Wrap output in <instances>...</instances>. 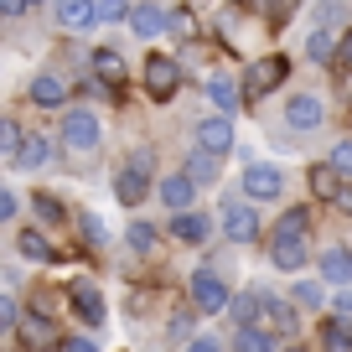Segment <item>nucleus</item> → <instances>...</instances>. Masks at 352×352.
I'll list each match as a JSON object with an SVG mask.
<instances>
[{"instance_id": "obj_41", "label": "nucleus", "mask_w": 352, "mask_h": 352, "mask_svg": "<svg viewBox=\"0 0 352 352\" xmlns=\"http://www.w3.org/2000/svg\"><path fill=\"white\" fill-rule=\"evenodd\" d=\"M63 352H99V342H94V337H67Z\"/></svg>"}, {"instance_id": "obj_39", "label": "nucleus", "mask_w": 352, "mask_h": 352, "mask_svg": "<svg viewBox=\"0 0 352 352\" xmlns=\"http://www.w3.org/2000/svg\"><path fill=\"white\" fill-rule=\"evenodd\" d=\"M124 11H135V6H124V0H99V21H124Z\"/></svg>"}, {"instance_id": "obj_42", "label": "nucleus", "mask_w": 352, "mask_h": 352, "mask_svg": "<svg viewBox=\"0 0 352 352\" xmlns=\"http://www.w3.org/2000/svg\"><path fill=\"white\" fill-rule=\"evenodd\" d=\"M337 63H342V67H352V32H342V42H337Z\"/></svg>"}, {"instance_id": "obj_3", "label": "nucleus", "mask_w": 352, "mask_h": 352, "mask_svg": "<svg viewBox=\"0 0 352 352\" xmlns=\"http://www.w3.org/2000/svg\"><path fill=\"white\" fill-rule=\"evenodd\" d=\"M254 327H264L275 342H285V337H296V306H285L280 296H270V290H259V321Z\"/></svg>"}, {"instance_id": "obj_20", "label": "nucleus", "mask_w": 352, "mask_h": 352, "mask_svg": "<svg viewBox=\"0 0 352 352\" xmlns=\"http://www.w3.org/2000/svg\"><path fill=\"white\" fill-rule=\"evenodd\" d=\"M321 352H352V327L342 316L321 321Z\"/></svg>"}, {"instance_id": "obj_12", "label": "nucleus", "mask_w": 352, "mask_h": 352, "mask_svg": "<svg viewBox=\"0 0 352 352\" xmlns=\"http://www.w3.org/2000/svg\"><path fill=\"white\" fill-rule=\"evenodd\" d=\"M67 296H73V311L88 321V327H104V296H99L94 285H83V280H78V285L67 290Z\"/></svg>"}, {"instance_id": "obj_43", "label": "nucleus", "mask_w": 352, "mask_h": 352, "mask_svg": "<svg viewBox=\"0 0 352 352\" xmlns=\"http://www.w3.org/2000/svg\"><path fill=\"white\" fill-rule=\"evenodd\" d=\"M331 306H337L342 316H352V285H342V296H331Z\"/></svg>"}, {"instance_id": "obj_11", "label": "nucleus", "mask_w": 352, "mask_h": 352, "mask_svg": "<svg viewBox=\"0 0 352 352\" xmlns=\"http://www.w3.org/2000/svg\"><path fill=\"white\" fill-rule=\"evenodd\" d=\"M99 21V0H57V26L67 32H88Z\"/></svg>"}, {"instance_id": "obj_24", "label": "nucleus", "mask_w": 352, "mask_h": 352, "mask_svg": "<svg viewBox=\"0 0 352 352\" xmlns=\"http://www.w3.org/2000/svg\"><path fill=\"white\" fill-rule=\"evenodd\" d=\"M233 352H275V337L264 327H239L233 331Z\"/></svg>"}, {"instance_id": "obj_34", "label": "nucleus", "mask_w": 352, "mask_h": 352, "mask_svg": "<svg viewBox=\"0 0 352 352\" xmlns=\"http://www.w3.org/2000/svg\"><path fill=\"white\" fill-rule=\"evenodd\" d=\"M166 331H171L166 342H171V347H182V342L192 337V311H176V316H171V327H166Z\"/></svg>"}, {"instance_id": "obj_29", "label": "nucleus", "mask_w": 352, "mask_h": 352, "mask_svg": "<svg viewBox=\"0 0 352 352\" xmlns=\"http://www.w3.org/2000/svg\"><path fill=\"white\" fill-rule=\"evenodd\" d=\"M233 321H239V327H254V321H259V290H249V296H233Z\"/></svg>"}, {"instance_id": "obj_35", "label": "nucleus", "mask_w": 352, "mask_h": 352, "mask_svg": "<svg viewBox=\"0 0 352 352\" xmlns=\"http://www.w3.org/2000/svg\"><path fill=\"white\" fill-rule=\"evenodd\" d=\"M32 208H36V218H42V223H63V202H57V197H47V192H36V202H32Z\"/></svg>"}, {"instance_id": "obj_28", "label": "nucleus", "mask_w": 352, "mask_h": 352, "mask_svg": "<svg viewBox=\"0 0 352 352\" xmlns=\"http://www.w3.org/2000/svg\"><path fill=\"white\" fill-rule=\"evenodd\" d=\"M78 239H83L88 249H104V243H109V233H104V223L94 218V212H78Z\"/></svg>"}, {"instance_id": "obj_19", "label": "nucleus", "mask_w": 352, "mask_h": 352, "mask_svg": "<svg viewBox=\"0 0 352 352\" xmlns=\"http://www.w3.org/2000/svg\"><path fill=\"white\" fill-rule=\"evenodd\" d=\"M32 104H36V109H63V104H67V88L57 83L52 73H42L32 83Z\"/></svg>"}, {"instance_id": "obj_18", "label": "nucleus", "mask_w": 352, "mask_h": 352, "mask_svg": "<svg viewBox=\"0 0 352 352\" xmlns=\"http://www.w3.org/2000/svg\"><path fill=\"white\" fill-rule=\"evenodd\" d=\"M21 342H26L32 352H52V347H57V331L47 327L42 316H21Z\"/></svg>"}, {"instance_id": "obj_1", "label": "nucleus", "mask_w": 352, "mask_h": 352, "mask_svg": "<svg viewBox=\"0 0 352 352\" xmlns=\"http://www.w3.org/2000/svg\"><path fill=\"white\" fill-rule=\"evenodd\" d=\"M145 192H151V151H135L130 161L120 166V176H114V197H120L124 208H135Z\"/></svg>"}, {"instance_id": "obj_7", "label": "nucleus", "mask_w": 352, "mask_h": 352, "mask_svg": "<svg viewBox=\"0 0 352 352\" xmlns=\"http://www.w3.org/2000/svg\"><path fill=\"white\" fill-rule=\"evenodd\" d=\"M270 259H275V270H306L311 249H306V233H275V243H270Z\"/></svg>"}, {"instance_id": "obj_27", "label": "nucleus", "mask_w": 352, "mask_h": 352, "mask_svg": "<svg viewBox=\"0 0 352 352\" xmlns=\"http://www.w3.org/2000/svg\"><path fill=\"white\" fill-rule=\"evenodd\" d=\"M16 249H21L26 259H63V254H57V249H52V243H47V239H42V233H36V228L16 233Z\"/></svg>"}, {"instance_id": "obj_4", "label": "nucleus", "mask_w": 352, "mask_h": 352, "mask_svg": "<svg viewBox=\"0 0 352 352\" xmlns=\"http://www.w3.org/2000/svg\"><path fill=\"white\" fill-rule=\"evenodd\" d=\"M192 306L208 311V316H218V311L233 306V296H228V285H223L212 270H197V275H192Z\"/></svg>"}, {"instance_id": "obj_25", "label": "nucleus", "mask_w": 352, "mask_h": 352, "mask_svg": "<svg viewBox=\"0 0 352 352\" xmlns=\"http://www.w3.org/2000/svg\"><path fill=\"white\" fill-rule=\"evenodd\" d=\"M187 176L197 182V187H202V182L212 187V182H218V155H212V151H202V145H197V151H192V161H187Z\"/></svg>"}, {"instance_id": "obj_5", "label": "nucleus", "mask_w": 352, "mask_h": 352, "mask_svg": "<svg viewBox=\"0 0 352 352\" xmlns=\"http://www.w3.org/2000/svg\"><path fill=\"white\" fill-rule=\"evenodd\" d=\"M280 192H285V176L275 171V166H249V171H243V197L249 202H275Z\"/></svg>"}, {"instance_id": "obj_36", "label": "nucleus", "mask_w": 352, "mask_h": 352, "mask_svg": "<svg viewBox=\"0 0 352 352\" xmlns=\"http://www.w3.org/2000/svg\"><path fill=\"white\" fill-rule=\"evenodd\" d=\"M0 327L21 331V306H16V296H0Z\"/></svg>"}, {"instance_id": "obj_21", "label": "nucleus", "mask_w": 352, "mask_h": 352, "mask_svg": "<svg viewBox=\"0 0 352 352\" xmlns=\"http://www.w3.org/2000/svg\"><path fill=\"white\" fill-rule=\"evenodd\" d=\"M321 275H327L331 285H352V254L347 249H327L321 254Z\"/></svg>"}, {"instance_id": "obj_45", "label": "nucleus", "mask_w": 352, "mask_h": 352, "mask_svg": "<svg viewBox=\"0 0 352 352\" xmlns=\"http://www.w3.org/2000/svg\"><path fill=\"white\" fill-rule=\"evenodd\" d=\"M187 352H218V342H212V337H197V342H192Z\"/></svg>"}, {"instance_id": "obj_47", "label": "nucleus", "mask_w": 352, "mask_h": 352, "mask_svg": "<svg viewBox=\"0 0 352 352\" xmlns=\"http://www.w3.org/2000/svg\"><path fill=\"white\" fill-rule=\"evenodd\" d=\"M290 352H306V347H290Z\"/></svg>"}, {"instance_id": "obj_38", "label": "nucleus", "mask_w": 352, "mask_h": 352, "mask_svg": "<svg viewBox=\"0 0 352 352\" xmlns=\"http://www.w3.org/2000/svg\"><path fill=\"white\" fill-rule=\"evenodd\" d=\"M331 166H337L342 176H352V140H342V145H331Z\"/></svg>"}, {"instance_id": "obj_30", "label": "nucleus", "mask_w": 352, "mask_h": 352, "mask_svg": "<svg viewBox=\"0 0 352 352\" xmlns=\"http://www.w3.org/2000/svg\"><path fill=\"white\" fill-rule=\"evenodd\" d=\"M208 94H212V104H218V109H239V83H228V78H212Z\"/></svg>"}, {"instance_id": "obj_2", "label": "nucleus", "mask_w": 352, "mask_h": 352, "mask_svg": "<svg viewBox=\"0 0 352 352\" xmlns=\"http://www.w3.org/2000/svg\"><path fill=\"white\" fill-rule=\"evenodd\" d=\"M99 140H104V130H99V120H94L88 109H73V114L63 120V145H67L73 155L99 151Z\"/></svg>"}, {"instance_id": "obj_14", "label": "nucleus", "mask_w": 352, "mask_h": 352, "mask_svg": "<svg viewBox=\"0 0 352 352\" xmlns=\"http://www.w3.org/2000/svg\"><path fill=\"white\" fill-rule=\"evenodd\" d=\"M130 26H135V36H145V42H151V36H161L166 26H171V16H166L161 6H135V11H130Z\"/></svg>"}, {"instance_id": "obj_22", "label": "nucleus", "mask_w": 352, "mask_h": 352, "mask_svg": "<svg viewBox=\"0 0 352 352\" xmlns=\"http://www.w3.org/2000/svg\"><path fill=\"white\" fill-rule=\"evenodd\" d=\"M52 161V140H47V135H26V145H21V171H42V166Z\"/></svg>"}, {"instance_id": "obj_33", "label": "nucleus", "mask_w": 352, "mask_h": 352, "mask_svg": "<svg viewBox=\"0 0 352 352\" xmlns=\"http://www.w3.org/2000/svg\"><path fill=\"white\" fill-rule=\"evenodd\" d=\"M321 300H327V290H321V285H316V280H300V285H296V306H306V311H316V306H321Z\"/></svg>"}, {"instance_id": "obj_6", "label": "nucleus", "mask_w": 352, "mask_h": 352, "mask_svg": "<svg viewBox=\"0 0 352 352\" xmlns=\"http://www.w3.org/2000/svg\"><path fill=\"white\" fill-rule=\"evenodd\" d=\"M285 78H290V63H285V57H259V63L249 67V83H243V88H249L254 99H264V94H275Z\"/></svg>"}, {"instance_id": "obj_26", "label": "nucleus", "mask_w": 352, "mask_h": 352, "mask_svg": "<svg viewBox=\"0 0 352 352\" xmlns=\"http://www.w3.org/2000/svg\"><path fill=\"white\" fill-rule=\"evenodd\" d=\"M21 145H26V130L16 120H0V155H6V161H21Z\"/></svg>"}, {"instance_id": "obj_46", "label": "nucleus", "mask_w": 352, "mask_h": 352, "mask_svg": "<svg viewBox=\"0 0 352 352\" xmlns=\"http://www.w3.org/2000/svg\"><path fill=\"white\" fill-rule=\"evenodd\" d=\"M337 208H342V212L352 218V187H342V192H337Z\"/></svg>"}, {"instance_id": "obj_15", "label": "nucleus", "mask_w": 352, "mask_h": 352, "mask_svg": "<svg viewBox=\"0 0 352 352\" xmlns=\"http://www.w3.org/2000/svg\"><path fill=\"white\" fill-rule=\"evenodd\" d=\"M285 124H290V130H316V124H321V104L311 99V94H296L290 109H285Z\"/></svg>"}, {"instance_id": "obj_9", "label": "nucleus", "mask_w": 352, "mask_h": 352, "mask_svg": "<svg viewBox=\"0 0 352 352\" xmlns=\"http://www.w3.org/2000/svg\"><path fill=\"white\" fill-rule=\"evenodd\" d=\"M145 88H151L155 99H171L176 88H182V67H176L171 57H151V63H145Z\"/></svg>"}, {"instance_id": "obj_16", "label": "nucleus", "mask_w": 352, "mask_h": 352, "mask_svg": "<svg viewBox=\"0 0 352 352\" xmlns=\"http://www.w3.org/2000/svg\"><path fill=\"white\" fill-rule=\"evenodd\" d=\"M171 233H176L182 243H208L212 223L202 218V212H176V218H171Z\"/></svg>"}, {"instance_id": "obj_23", "label": "nucleus", "mask_w": 352, "mask_h": 352, "mask_svg": "<svg viewBox=\"0 0 352 352\" xmlns=\"http://www.w3.org/2000/svg\"><path fill=\"white\" fill-rule=\"evenodd\" d=\"M337 176H342V171H337V166H331V161L311 166V192H316L321 202H337V192H342V187H337Z\"/></svg>"}, {"instance_id": "obj_44", "label": "nucleus", "mask_w": 352, "mask_h": 352, "mask_svg": "<svg viewBox=\"0 0 352 352\" xmlns=\"http://www.w3.org/2000/svg\"><path fill=\"white\" fill-rule=\"evenodd\" d=\"M26 6H32V0H0V16H21Z\"/></svg>"}, {"instance_id": "obj_40", "label": "nucleus", "mask_w": 352, "mask_h": 352, "mask_svg": "<svg viewBox=\"0 0 352 352\" xmlns=\"http://www.w3.org/2000/svg\"><path fill=\"white\" fill-rule=\"evenodd\" d=\"M171 32H176V36H197V21H192V11H171Z\"/></svg>"}, {"instance_id": "obj_17", "label": "nucleus", "mask_w": 352, "mask_h": 352, "mask_svg": "<svg viewBox=\"0 0 352 352\" xmlns=\"http://www.w3.org/2000/svg\"><path fill=\"white\" fill-rule=\"evenodd\" d=\"M94 78H104L109 88H124V57L114 47H99L94 52Z\"/></svg>"}, {"instance_id": "obj_10", "label": "nucleus", "mask_w": 352, "mask_h": 352, "mask_svg": "<svg viewBox=\"0 0 352 352\" xmlns=\"http://www.w3.org/2000/svg\"><path fill=\"white\" fill-rule=\"evenodd\" d=\"M192 197H197V182H192L187 171H171V176L161 182V202H166L171 212H192Z\"/></svg>"}, {"instance_id": "obj_13", "label": "nucleus", "mask_w": 352, "mask_h": 352, "mask_svg": "<svg viewBox=\"0 0 352 352\" xmlns=\"http://www.w3.org/2000/svg\"><path fill=\"white\" fill-rule=\"evenodd\" d=\"M197 145H202V151H212V155H223L233 145V124L223 120V114H218V120H202L197 124Z\"/></svg>"}, {"instance_id": "obj_37", "label": "nucleus", "mask_w": 352, "mask_h": 352, "mask_svg": "<svg viewBox=\"0 0 352 352\" xmlns=\"http://www.w3.org/2000/svg\"><path fill=\"white\" fill-rule=\"evenodd\" d=\"M306 223H311V212H306V208H290L285 218H280V228H275V233H306Z\"/></svg>"}, {"instance_id": "obj_31", "label": "nucleus", "mask_w": 352, "mask_h": 352, "mask_svg": "<svg viewBox=\"0 0 352 352\" xmlns=\"http://www.w3.org/2000/svg\"><path fill=\"white\" fill-rule=\"evenodd\" d=\"M306 57H311V63H331V57H337V42H331L327 32H311V42H306Z\"/></svg>"}, {"instance_id": "obj_8", "label": "nucleus", "mask_w": 352, "mask_h": 352, "mask_svg": "<svg viewBox=\"0 0 352 352\" xmlns=\"http://www.w3.org/2000/svg\"><path fill=\"white\" fill-rule=\"evenodd\" d=\"M223 233H228L233 243H254L259 239V212H254L249 202H228V208H223Z\"/></svg>"}, {"instance_id": "obj_32", "label": "nucleus", "mask_w": 352, "mask_h": 352, "mask_svg": "<svg viewBox=\"0 0 352 352\" xmlns=\"http://www.w3.org/2000/svg\"><path fill=\"white\" fill-rule=\"evenodd\" d=\"M124 243H130L135 254H151V249H155V228H151V223H130V233H124Z\"/></svg>"}]
</instances>
